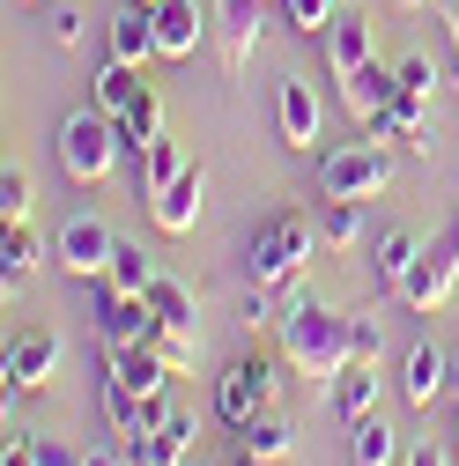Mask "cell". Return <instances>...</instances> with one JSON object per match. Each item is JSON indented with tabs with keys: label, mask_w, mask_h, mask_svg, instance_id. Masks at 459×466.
<instances>
[{
	"label": "cell",
	"mask_w": 459,
	"mask_h": 466,
	"mask_svg": "<svg viewBox=\"0 0 459 466\" xmlns=\"http://www.w3.org/2000/svg\"><path fill=\"white\" fill-rule=\"evenodd\" d=\"M281 356H290L304 378L333 385L341 370L356 363V356H349V319L326 311L319 297H311V304H290V311H281Z\"/></svg>",
	"instance_id": "1"
},
{
	"label": "cell",
	"mask_w": 459,
	"mask_h": 466,
	"mask_svg": "<svg viewBox=\"0 0 459 466\" xmlns=\"http://www.w3.org/2000/svg\"><path fill=\"white\" fill-rule=\"evenodd\" d=\"M319 245H326V238H319L311 215H274L260 238H252V252H245V274H252L260 289H290V281L311 267Z\"/></svg>",
	"instance_id": "2"
},
{
	"label": "cell",
	"mask_w": 459,
	"mask_h": 466,
	"mask_svg": "<svg viewBox=\"0 0 459 466\" xmlns=\"http://www.w3.org/2000/svg\"><path fill=\"white\" fill-rule=\"evenodd\" d=\"M52 148H60V170L75 186H104L127 141H119V119L89 104V111H75V119H60V141H52Z\"/></svg>",
	"instance_id": "3"
},
{
	"label": "cell",
	"mask_w": 459,
	"mask_h": 466,
	"mask_svg": "<svg viewBox=\"0 0 459 466\" xmlns=\"http://www.w3.org/2000/svg\"><path fill=\"white\" fill-rule=\"evenodd\" d=\"M393 186V156L378 141H356V148H326L319 156V193L326 200H378Z\"/></svg>",
	"instance_id": "4"
},
{
	"label": "cell",
	"mask_w": 459,
	"mask_h": 466,
	"mask_svg": "<svg viewBox=\"0 0 459 466\" xmlns=\"http://www.w3.org/2000/svg\"><path fill=\"white\" fill-rule=\"evenodd\" d=\"M215 415H222L230 430L274 415V363H267V356H238V363L215 378Z\"/></svg>",
	"instance_id": "5"
},
{
	"label": "cell",
	"mask_w": 459,
	"mask_h": 466,
	"mask_svg": "<svg viewBox=\"0 0 459 466\" xmlns=\"http://www.w3.org/2000/svg\"><path fill=\"white\" fill-rule=\"evenodd\" d=\"M156 333H163V319L148 297H134V289H104L97 297V340L104 348H148Z\"/></svg>",
	"instance_id": "6"
},
{
	"label": "cell",
	"mask_w": 459,
	"mask_h": 466,
	"mask_svg": "<svg viewBox=\"0 0 459 466\" xmlns=\"http://www.w3.org/2000/svg\"><path fill=\"white\" fill-rule=\"evenodd\" d=\"M452 281H459V238H437V245H423V259L408 267V281H400V304L408 311H437L452 297Z\"/></svg>",
	"instance_id": "7"
},
{
	"label": "cell",
	"mask_w": 459,
	"mask_h": 466,
	"mask_svg": "<svg viewBox=\"0 0 459 466\" xmlns=\"http://www.w3.org/2000/svg\"><path fill=\"white\" fill-rule=\"evenodd\" d=\"M0 370H8V392H45L52 370H60V333H45V326L15 333L8 356H0Z\"/></svg>",
	"instance_id": "8"
},
{
	"label": "cell",
	"mask_w": 459,
	"mask_h": 466,
	"mask_svg": "<svg viewBox=\"0 0 459 466\" xmlns=\"http://www.w3.org/2000/svg\"><path fill=\"white\" fill-rule=\"evenodd\" d=\"M200 200H208V163L193 156L178 178H170L163 193H148V215H156V229H170V238H186V229L200 222Z\"/></svg>",
	"instance_id": "9"
},
{
	"label": "cell",
	"mask_w": 459,
	"mask_h": 466,
	"mask_svg": "<svg viewBox=\"0 0 459 466\" xmlns=\"http://www.w3.org/2000/svg\"><path fill=\"white\" fill-rule=\"evenodd\" d=\"M111 252H119V238H111L104 215H75L60 229V267L67 274H111Z\"/></svg>",
	"instance_id": "10"
},
{
	"label": "cell",
	"mask_w": 459,
	"mask_h": 466,
	"mask_svg": "<svg viewBox=\"0 0 459 466\" xmlns=\"http://www.w3.org/2000/svg\"><path fill=\"white\" fill-rule=\"evenodd\" d=\"M252 52H260V0H222V75L245 82Z\"/></svg>",
	"instance_id": "11"
},
{
	"label": "cell",
	"mask_w": 459,
	"mask_h": 466,
	"mask_svg": "<svg viewBox=\"0 0 459 466\" xmlns=\"http://www.w3.org/2000/svg\"><path fill=\"white\" fill-rule=\"evenodd\" d=\"M193 437H200V422L186 415V407H163L134 459H141V466H186V459H193Z\"/></svg>",
	"instance_id": "12"
},
{
	"label": "cell",
	"mask_w": 459,
	"mask_h": 466,
	"mask_svg": "<svg viewBox=\"0 0 459 466\" xmlns=\"http://www.w3.org/2000/svg\"><path fill=\"white\" fill-rule=\"evenodd\" d=\"M378 60V37H371V15H333L326 23V67L349 82L356 67H371Z\"/></svg>",
	"instance_id": "13"
},
{
	"label": "cell",
	"mask_w": 459,
	"mask_h": 466,
	"mask_svg": "<svg viewBox=\"0 0 459 466\" xmlns=\"http://www.w3.org/2000/svg\"><path fill=\"white\" fill-rule=\"evenodd\" d=\"M444 385H452V356H444L437 340H415V348H408V370H400V392H408V407H437Z\"/></svg>",
	"instance_id": "14"
},
{
	"label": "cell",
	"mask_w": 459,
	"mask_h": 466,
	"mask_svg": "<svg viewBox=\"0 0 459 466\" xmlns=\"http://www.w3.org/2000/svg\"><path fill=\"white\" fill-rule=\"evenodd\" d=\"M200 37H208L200 0H156V45H163V60H186V52H200Z\"/></svg>",
	"instance_id": "15"
},
{
	"label": "cell",
	"mask_w": 459,
	"mask_h": 466,
	"mask_svg": "<svg viewBox=\"0 0 459 466\" xmlns=\"http://www.w3.org/2000/svg\"><path fill=\"white\" fill-rule=\"evenodd\" d=\"M156 8L148 0H127L119 15H111V60H127V67H141V60H156Z\"/></svg>",
	"instance_id": "16"
},
{
	"label": "cell",
	"mask_w": 459,
	"mask_h": 466,
	"mask_svg": "<svg viewBox=\"0 0 459 466\" xmlns=\"http://www.w3.org/2000/svg\"><path fill=\"white\" fill-rule=\"evenodd\" d=\"M319 119H326V111H319L311 82H304V75H281V141H290V148H311V141H319Z\"/></svg>",
	"instance_id": "17"
},
{
	"label": "cell",
	"mask_w": 459,
	"mask_h": 466,
	"mask_svg": "<svg viewBox=\"0 0 459 466\" xmlns=\"http://www.w3.org/2000/svg\"><path fill=\"white\" fill-rule=\"evenodd\" d=\"M341 96H349V111H356V119H363V127H371V119H378V111H385V104L400 96V67L385 75V67L371 60V67H356L349 82H341Z\"/></svg>",
	"instance_id": "18"
},
{
	"label": "cell",
	"mask_w": 459,
	"mask_h": 466,
	"mask_svg": "<svg viewBox=\"0 0 459 466\" xmlns=\"http://www.w3.org/2000/svg\"><path fill=\"white\" fill-rule=\"evenodd\" d=\"M148 304H156L163 333H200V297H193L186 281H170V274H156V289H148Z\"/></svg>",
	"instance_id": "19"
},
{
	"label": "cell",
	"mask_w": 459,
	"mask_h": 466,
	"mask_svg": "<svg viewBox=\"0 0 459 466\" xmlns=\"http://www.w3.org/2000/svg\"><path fill=\"white\" fill-rule=\"evenodd\" d=\"M415 259H423V238H415V229H385V238L371 245V267H378V281L393 289V297H400V281H408Z\"/></svg>",
	"instance_id": "20"
},
{
	"label": "cell",
	"mask_w": 459,
	"mask_h": 466,
	"mask_svg": "<svg viewBox=\"0 0 459 466\" xmlns=\"http://www.w3.org/2000/svg\"><path fill=\"white\" fill-rule=\"evenodd\" d=\"M349 459H356V466H408V459H400V437H393L378 415H356V422H349Z\"/></svg>",
	"instance_id": "21"
},
{
	"label": "cell",
	"mask_w": 459,
	"mask_h": 466,
	"mask_svg": "<svg viewBox=\"0 0 459 466\" xmlns=\"http://www.w3.org/2000/svg\"><path fill=\"white\" fill-rule=\"evenodd\" d=\"M141 67H127V60H104V75H97V111H111V119H127V111L141 104Z\"/></svg>",
	"instance_id": "22"
},
{
	"label": "cell",
	"mask_w": 459,
	"mask_h": 466,
	"mask_svg": "<svg viewBox=\"0 0 459 466\" xmlns=\"http://www.w3.org/2000/svg\"><path fill=\"white\" fill-rule=\"evenodd\" d=\"M238 451H252L260 466H274V459H290V451H297V430L281 422V415H260V422L238 430Z\"/></svg>",
	"instance_id": "23"
},
{
	"label": "cell",
	"mask_w": 459,
	"mask_h": 466,
	"mask_svg": "<svg viewBox=\"0 0 459 466\" xmlns=\"http://www.w3.org/2000/svg\"><path fill=\"white\" fill-rule=\"evenodd\" d=\"M333 407H341V415H378V363H349V370H341L333 378Z\"/></svg>",
	"instance_id": "24"
},
{
	"label": "cell",
	"mask_w": 459,
	"mask_h": 466,
	"mask_svg": "<svg viewBox=\"0 0 459 466\" xmlns=\"http://www.w3.org/2000/svg\"><path fill=\"white\" fill-rule=\"evenodd\" d=\"M319 238H326V252H356L363 245V200H326Z\"/></svg>",
	"instance_id": "25"
},
{
	"label": "cell",
	"mask_w": 459,
	"mask_h": 466,
	"mask_svg": "<svg viewBox=\"0 0 459 466\" xmlns=\"http://www.w3.org/2000/svg\"><path fill=\"white\" fill-rule=\"evenodd\" d=\"M37 267V238H30V222H8V238H0V281H8V297L30 281Z\"/></svg>",
	"instance_id": "26"
},
{
	"label": "cell",
	"mask_w": 459,
	"mask_h": 466,
	"mask_svg": "<svg viewBox=\"0 0 459 466\" xmlns=\"http://www.w3.org/2000/svg\"><path fill=\"white\" fill-rule=\"evenodd\" d=\"M178 170H186V148L170 141V134H156V141L141 148V186H148V193H163L170 178H178Z\"/></svg>",
	"instance_id": "27"
},
{
	"label": "cell",
	"mask_w": 459,
	"mask_h": 466,
	"mask_svg": "<svg viewBox=\"0 0 459 466\" xmlns=\"http://www.w3.org/2000/svg\"><path fill=\"white\" fill-rule=\"evenodd\" d=\"M111 289H134V297H148V289H156V259L141 252V245H119V252H111V274H104Z\"/></svg>",
	"instance_id": "28"
},
{
	"label": "cell",
	"mask_w": 459,
	"mask_h": 466,
	"mask_svg": "<svg viewBox=\"0 0 459 466\" xmlns=\"http://www.w3.org/2000/svg\"><path fill=\"white\" fill-rule=\"evenodd\" d=\"M156 134H163V96H156V89H141V104L119 119V141H127V148H148Z\"/></svg>",
	"instance_id": "29"
},
{
	"label": "cell",
	"mask_w": 459,
	"mask_h": 466,
	"mask_svg": "<svg viewBox=\"0 0 459 466\" xmlns=\"http://www.w3.org/2000/svg\"><path fill=\"white\" fill-rule=\"evenodd\" d=\"M30 208H37V193H30V170H0V215L8 222H30Z\"/></svg>",
	"instance_id": "30"
},
{
	"label": "cell",
	"mask_w": 459,
	"mask_h": 466,
	"mask_svg": "<svg viewBox=\"0 0 459 466\" xmlns=\"http://www.w3.org/2000/svg\"><path fill=\"white\" fill-rule=\"evenodd\" d=\"M378 348H385L378 311H356V319H349V356H356V363H378Z\"/></svg>",
	"instance_id": "31"
},
{
	"label": "cell",
	"mask_w": 459,
	"mask_h": 466,
	"mask_svg": "<svg viewBox=\"0 0 459 466\" xmlns=\"http://www.w3.org/2000/svg\"><path fill=\"white\" fill-rule=\"evenodd\" d=\"M437 82H444V67H430V60H400V96H408V104H430Z\"/></svg>",
	"instance_id": "32"
},
{
	"label": "cell",
	"mask_w": 459,
	"mask_h": 466,
	"mask_svg": "<svg viewBox=\"0 0 459 466\" xmlns=\"http://www.w3.org/2000/svg\"><path fill=\"white\" fill-rule=\"evenodd\" d=\"M156 356L170 363V378L193 370V363H200V333H156Z\"/></svg>",
	"instance_id": "33"
},
{
	"label": "cell",
	"mask_w": 459,
	"mask_h": 466,
	"mask_svg": "<svg viewBox=\"0 0 459 466\" xmlns=\"http://www.w3.org/2000/svg\"><path fill=\"white\" fill-rule=\"evenodd\" d=\"M430 23H437V45H444V82L459 89V15L452 8H430Z\"/></svg>",
	"instance_id": "34"
},
{
	"label": "cell",
	"mask_w": 459,
	"mask_h": 466,
	"mask_svg": "<svg viewBox=\"0 0 459 466\" xmlns=\"http://www.w3.org/2000/svg\"><path fill=\"white\" fill-rule=\"evenodd\" d=\"M281 8H290L297 30H326V23H333V0H281Z\"/></svg>",
	"instance_id": "35"
},
{
	"label": "cell",
	"mask_w": 459,
	"mask_h": 466,
	"mask_svg": "<svg viewBox=\"0 0 459 466\" xmlns=\"http://www.w3.org/2000/svg\"><path fill=\"white\" fill-rule=\"evenodd\" d=\"M37 466H82V451L67 437H37Z\"/></svg>",
	"instance_id": "36"
},
{
	"label": "cell",
	"mask_w": 459,
	"mask_h": 466,
	"mask_svg": "<svg viewBox=\"0 0 459 466\" xmlns=\"http://www.w3.org/2000/svg\"><path fill=\"white\" fill-rule=\"evenodd\" d=\"M267 297H274V289H260V281L245 289V326H267V319H274V304H267Z\"/></svg>",
	"instance_id": "37"
},
{
	"label": "cell",
	"mask_w": 459,
	"mask_h": 466,
	"mask_svg": "<svg viewBox=\"0 0 459 466\" xmlns=\"http://www.w3.org/2000/svg\"><path fill=\"white\" fill-rule=\"evenodd\" d=\"M52 45L75 52V45H82V15H52Z\"/></svg>",
	"instance_id": "38"
},
{
	"label": "cell",
	"mask_w": 459,
	"mask_h": 466,
	"mask_svg": "<svg viewBox=\"0 0 459 466\" xmlns=\"http://www.w3.org/2000/svg\"><path fill=\"white\" fill-rule=\"evenodd\" d=\"M82 466H127V444H97V451H82Z\"/></svg>",
	"instance_id": "39"
},
{
	"label": "cell",
	"mask_w": 459,
	"mask_h": 466,
	"mask_svg": "<svg viewBox=\"0 0 459 466\" xmlns=\"http://www.w3.org/2000/svg\"><path fill=\"white\" fill-rule=\"evenodd\" d=\"M0 466H37V437H15V444H8V459H0Z\"/></svg>",
	"instance_id": "40"
},
{
	"label": "cell",
	"mask_w": 459,
	"mask_h": 466,
	"mask_svg": "<svg viewBox=\"0 0 459 466\" xmlns=\"http://www.w3.org/2000/svg\"><path fill=\"white\" fill-rule=\"evenodd\" d=\"M408 466H452V451H444V444H415V451H408Z\"/></svg>",
	"instance_id": "41"
},
{
	"label": "cell",
	"mask_w": 459,
	"mask_h": 466,
	"mask_svg": "<svg viewBox=\"0 0 459 466\" xmlns=\"http://www.w3.org/2000/svg\"><path fill=\"white\" fill-rule=\"evenodd\" d=\"M222 466H260V459H252V451H238V459H222Z\"/></svg>",
	"instance_id": "42"
},
{
	"label": "cell",
	"mask_w": 459,
	"mask_h": 466,
	"mask_svg": "<svg viewBox=\"0 0 459 466\" xmlns=\"http://www.w3.org/2000/svg\"><path fill=\"white\" fill-rule=\"evenodd\" d=\"M452 459H459V415H452Z\"/></svg>",
	"instance_id": "43"
},
{
	"label": "cell",
	"mask_w": 459,
	"mask_h": 466,
	"mask_svg": "<svg viewBox=\"0 0 459 466\" xmlns=\"http://www.w3.org/2000/svg\"><path fill=\"white\" fill-rule=\"evenodd\" d=\"M400 8H423V0H400Z\"/></svg>",
	"instance_id": "44"
},
{
	"label": "cell",
	"mask_w": 459,
	"mask_h": 466,
	"mask_svg": "<svg viewBox=\"0 0 459 466\" xmlns=\"http://www.w3.org/2000/svg\"><path fill=\"white\" fill-rule=\"evenodd\" d=\"M148 8H156V0H148Z\"/></svg>",
	"instance_id": "45"
}]
</instances>
